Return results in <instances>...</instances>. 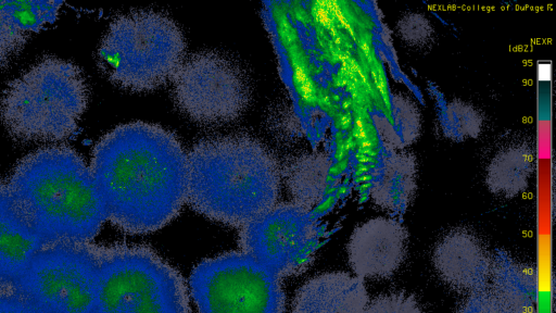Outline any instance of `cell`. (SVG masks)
<instances>
[{"label":"cell","mask_w":556,"mask_h":313,"mask_svg":"<svg viewBox=\"0 0 556 313\" xmlns=\"http://www.w3.org/2000/svg\"><path fill=\"white\" fill-rule=\"evenodd\" d=\"M293 202L309 208L317 203L325 190L326 164L317 155H300L289 161L281 171Z\"/></svg>","instance_id":"19"},{"label":"cell","mask_w":556,"mask_h":313,"mask_svg":"<svg viewBox=\"0 0 556 313\" xmlns=\"http://www.w3.org/2000/svg\"><path fill=\"white\" fill-rule=\"evenodd\" d=\"M98 246L58 242L33 258L14 292L46 313H96Z\"/></svg>","instance_id":"7"},{"label":"cell","mask_w":556,"mask_h":313,"mask_svg":"<svg viewBox=\"0 0 556 313\" xmlns=\"http://www.w3.org/2000/svg\"><path fill=\"white\" fill-rule=\"evenodd\" d=\"M87 104L80 70L48 57L8 84L0 99V118L18 141H60L76 132Z\"/></svg>","instance_id":"4"},{"label":"cell","mask_w":556,"mask_h":313,"mask_svg":"<svg viewBox=\"0 0 556 313\" xmlns=\"http://www.w3.org/2000/svg\"><path fill=\"white\" fill-rule=\"evenodd\" d=\"M456 313H520L490 289L469 295Z\"/></svg>","instance_id":"21"},{"label":"cell","mask_w":556,"mask_h":313,"mask_svg":"<svg viewBox=\"0 0 556 313\" xmlns=\"http://www.w3.org/2000/svg\"><path fill=\"white\" fill-rule=\"evenodd\" d=\"M364 313H422L417 299L406 292H390L367 303Z\"/></svg>","instance_id":"20"},{"label":"cell","mask_w":556,"mask_h":313,"mask_svg":"<svg viewBox=\"0 0 556 313\" xmlns=\"http://www.w3.org/2000/svg\"><path fill=\"white\" fill-rule=\"evenodd\" d=\"M90 170L108 220L128 234L164 227L187 202V153L160 125L115 127L94 146Z\"/></svg>","instance_id":"1"},{"label":"cell","mask_w":556,"mask_h":313,"mask_svg":"<svg viewBox=\"0 0 556 313\" xmlns=\"http://www.w3.org/2000/svg\"><path fill=\"white\" fill-rule=\"evenodd\" d=\"M7 184L46 246L90 242L108 220L90 166L68 146L27 154Z\"/></svg>","instance_id":"2"},{"label":"cell","mask_w":556,"mask_h":313,"mask_svg":"<svg viewBox=\"0 0 556 313\" xmlns=\"http://www.w3.org/2000/svg\"><path fill=\"white\" fill-rule=\"evenodd\" d=\"M318 243L309 210L295 202L275 204L240 228L241 251L279 278L299 273L312 261Z\"/></svg>","instance_id":"10"},{"label":"cell","mask_w":556,"mask_h":313,"mask_svg":"<svg viewBox=\"0 0 556 313\" xmlns=\"http://www.w3.org/2000/svg\"><path fill=\"white\" fill-rule=\"evenodd\" d=\"M0 313H46L16 292L0 296Z\"/></svg>","instance_id":"22"},{"label":"cell","mask_w":556,"mask_h":313,"mask_svg":"<svg viewBox=\"0 0 556 313\" xmlns=\"http://www.w3.org/2000/svg\"><path fill=\"white\" fill-rule=\"evenodd\" d=\"M279 279L250 254L227 252L194 267L190 290L199 313H282Z\"/></svg>","instance_id":"8"},{"label":"cell","mask_w":556,"mask_h":313,"mask_svg":"<svg viewBox=\"0 0 556 313\" xmlns=\"http://www.w3.org/2000/svg\"><path fill=\"white\" fill-rule=\"evenodd\" d=\"M185 51V37L169 16L135 11L110 24L98 49V62L115 85L149 91L173 79L184 63Z\"/></svg>","instance_id":"5"},{"label":"cell","mask_w":556,"mask_h":313,"mask_svg":"<svg viewBox=\"0 0 556 313\" xmlns=\"http://www.w3.org/2000/svg\"><path fill=\"white\" fill-rule=\"evenodd\" d=\"M96 313H188L178 274L146 247L98 246Z\"/></svg>","instance_id":"6"},{"label":"cell","mask_w":556,"mask_h":313,"mask_svg":"<svg viewBox=\"0 0 556 313\" xmlns=\"http://www.w3.org/2000/svg\"><path fill=\"white\" fill-rule=\"evenodd\" d=\"M490 290L520 313H533L536 281L532 271L506 253L491 256Z\"/></svg>","instance_id":"16"},{"label":"cell","mask_w":556,"mask_h":313,"mask_svg":"<svg viewBox=\"0 0 556 313\" xmlns=\"http://www.w3.org/2000/svg\"><path fill=\"white\" fill-rule=\"evenodd\" d=\"M532 167L531 152L518 145L494 155L488 168V186L494 193L511 197L525 189Z\"/></svg>","instance_id":"18"},{"label":"cell","mask_w":556,"mask_h":313,"mask_svg":"<svg viewBox=\"0 0 556 313\" xmlns=\"http://www.w3.org/2000/svg\"><path fill=\"white\" fill-rule=\"evenodd\" d=\"M60 1H0V68L23 50L28 39L53 23Z\"/></svg>","instance_id":"15"},{"label":"cell","mask_w":556,"mask_h":313,"mask_svg":"<svg viewBox=\"0 0 556 313\" xmlns=\"http://www.w3.org/2000/svg\"><path fill=\"white\" fill-rule=\"evenodd\" d=\"M407 233L394 218H371L354 229L348 243L351 268L359 278L383 279L402 265Z\"/></svg>","instance_id":"11"},{"label":"cell","mask_w":556,"mask_h":313,"mask_svg":"<svg viewBox=\"0 0 556 313\" xmlns=\"http://www.w3.org/2000/svg\"><path fill=\"white\" fill-rule=\"evenodd\" d=\"M172 80L178 109L201 124L236 121L250 103L245 73L235 61L217 52L192 54Z\"/></svg>","instance_id":"9"},{"label":"cell","mask_w":556,"mask_h":313,"mask_svg":"<svg viewBox=\"0 0 556 313\" xmlns=\"http://www.w3.org/2000/svg\"><path fill=\"white\" fill-rule=\"evenodd\" d=\"M368 303L363 279L344 272L316 276L299 290L291 313H364Z\"/></svg>","instance_id":"14"},{"label":"cell","mask_w":556,"mask_h":313,"mask_svg":"<svg viewBox=\"0 0 556 313\" xmlns=\"http://www.w3.org/2000/svg\"><path fill=\"white\" fill-rule=\"evenodd\" d=\"M394 156L377 175L371 196L384 210L401 212L407 208L415 192V165L407 155Z\"/></svg>","instance_id":"17"},{"label":"cell","mask_w":556,"mask_h":313,"mask_svg":"<svg viewBox=\"0 0 556 313\" xmlns=\"http://www.w3.org/2000/svg\"><path fill=\"white\" fill-rule=\"evenodd\" d=\"M45 242L14 200L7 183H0V296L14 292Z\"/></svg>","instance_id":"13"},{"label":"cell","mask_w":556,"mask_h":313,"mask_svg":"<svg viewBox=\"0 0 556 313\" xmlns=\"http://www.w3.org/2000/svg\"><path fill=\"white\" fill-rule=\"evenodd\" d=\"M280 181L274 154L245 135L201 140L187 154V202L229 226L241 228L271 209Z\"/></svg>","instance_id":"3"},{"label":"cell","mask_w":556,"mask_h":313,"mask_svg":"<svg viewBox=\"0 0 556 313\" xmlns=\"http://www.w3.org/2000/svg\"><path fill=\"white\" fill-rule=\"evenodd\" d=\"M491 256L475 234L457 228L437 243L432 261L438 274L450 287L471 295L486 289Z\"/></svg>","instance_id":"12"}]
</instances>
